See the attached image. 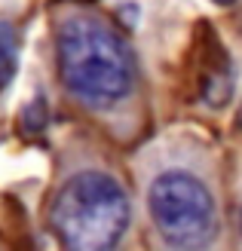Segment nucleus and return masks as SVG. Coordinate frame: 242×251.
Returning <instances> with one entry per match:
<instances>
[{"instance_id":"obj_1","label":"nucleus","mask_w":242,"mask_h":251,"mask_svg":"<svg viewBox=\"0 0 242 251\" xmlns=\"http://www.w3.org/2000/svg\"><path fill=\"white\" fill-rule=\"evenodd\" d=\"M135 199L150 251H233L230 184L221 147L181 126L144 144Z\"/></svg>"},{"instance_id":"obj_6","label":"nucleus","mask_w":242,"mask_h":251,"mask_svg":"<svg viewBox=\"0 0 242 251\" xmlns=\"http://www.w3.org/2000/svg\"><path fill=\"white\" fill-rule=\"evenodd\" d=\"M230 218H233V236L242 251V159H236V181L230 184Z\"/></svg>"},{"instance_id":"obj_3","label":"nucleus","mask_w":242,"mask_h":251,"mask_svg":"<svg viewBox=\"0 0 242 251\" xmlns=\"http://www.w3.org/2000/svg\"><path fill=\"white\" fill-rule=\"evenodd\" d=\"M49 227L61 251H141L135 190L98 159L61 178L49 202Z\"/></svg>"},{"instance_id":"obj_5","label":"nucleus","mask_w":242,"mask_h":251,"mask_svg":"<svg viewBox=\"0 0 242 251\" xmlns=\"http://www.w3.org/2000/svg\"><path fill=\"white\" fill-rule=\"evenodd\" d=\"M16 65H19V37H16V28H12V22L0 19V89L12 80Z\"/></svg>"},{"instance_id":"obj_2","label":"nucleus","mask_w":242,"mask_h":251,"mask_svg":"<svg viewBox=\"0 0 242 251\" xmlns=\"http://www.w3.org/2000/svg\"><path fill=\"white\" fill-rule=\"evenodd\" d=\"M55 65L65 92L83 110L108 120L123 138L144 123V80L138 55L117 25L98 9H71L55 31Z\"/></svg>"},{"instance_id":"obj_4","label":"nucleus","mask_w":242,"mask_h":251,"mask_svg":"<svg viewBox=\"0 0 242 251\" xmlns=\"http://www.w3.org/2000/svg\"><path fill=\"white\" fill-rule=\"evenodd\" d=\"M193 89L199 95V101H206L209 107H224L233 98L236 89V68L233 55L224 49L218 40V34H206V40L196 49V65H193Z\"/></svg>"}]
</instances>
